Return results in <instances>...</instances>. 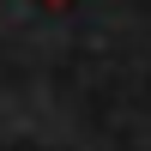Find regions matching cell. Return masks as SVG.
<instances>
[{
	"mask_svg": "<svg viewBox=\"0 0 151 151\" xmlns=\"http://www.w3.org/2000/svg\"><path fill=\"white\" fill-rule=\"evenodd\" d=\"M42 6H67V0H42Z\"/></svg>",
	"mask_w": 151,
	"mask_h": 151,
	"instance_id": "1",
	"label": "cell"
}]
</instances>
